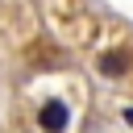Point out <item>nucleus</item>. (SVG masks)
<instances>
[{
  "instance_id": "obj_1",
  "label": "nucleus",
  "mask_w": 133,
  "mask_h": 133,
  "mask_svg": "<svg viewBox=\"0 0 133 133\" xmlns=\"http://www.w3.org/2000/svg\"><path fill=\"white\" fill-rule=\"evenodd\" d=\"M66 121H71V112H66V104H62V100H46V104H42V112H37L42 133H66Z\"/></svg>"
},
{
  "instance_id": "obj_2",
  "label": "nucleus",
  "mask_w": 133,
  "mask_h": 133,
  "mask_svg": "<svg viewBox=\"0 0 133 133\" xmlns=\"http://www.w3.org/2000/svg\"><path fill=\"white\" fill-rule=\"evenodd\" d=\"M125 71H129V54H121V50H108V54L100 58V75L116 79V75H125Z\"/></svg>"
}]
</instances>
